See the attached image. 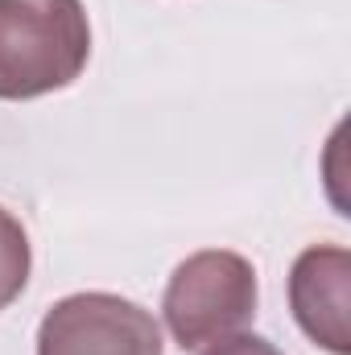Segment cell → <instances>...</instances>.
Returning <instances> with one entry per match:
<instances>
[{
    "instance_id": "cell-1",
    "label": "cell",
    "mask_w": 351,
    "mask_h": 355,
    "mask_svg": "<svg viewBox=\"0 0 351 355\" xmlns=\"http://www.w3.org/2000/svg\"><path fill=\"white\" fill-rule=\"evenodd\" d=\"M91 62L83 0H0V99L71 87Z\"/></svg>"
},
{
    "instance_id": "cell-5",
    "label": "cell",
    "mask_w": 351,
    "mask_h": 355,
    "mask_svg": "<svg viewBox=\"0 0 351 355\" xmlns=\"http://www.w3.org/2000/svg\"><path fill=\"white\" fill-rule=\"evenodd\" d=\"M29 268H33L29 232L21 227V219L8 207H0V310H8L25 293Z\"/></svg>"
},
{
    "instance_id": "cell-6",
    "label": "cell",
    "mask_w": 351,
    "mask_h": 355,
    "mask_svg": "<svg viewBox=\"0 0 351 355\" xmlns=\"http://www.w3.org/2000/svg\"><path fill=\"white\" fill-rule=\"evenodd\" d=\"M203 355H281V352H277L268 339H261V335L240 331V335H228V339H219V343L203 347Z\"/></svg>"
},
{
    "instance_id": "cell-3",
    "label": "cell",
    "mask_w": 351,
    "mask_h": 355,
    "mask_svg": "<svg viewBox=\"0 0 351 355\" xmlns=\"http://www.w3.org/2000/svg\"><path fill=\"white\" fill-rule=\"evenodd\" d=\"M37 355H162V327L145 306L87 289L46 310Z\"/></svg>"
},
{
    "instance_id": "cell-4",
    "label": "cell",
    "mask_w": 351,
    "mask_h": 355,
    "mask_svg": "<svg viewBox=\"0 0 351 355\" xmlns=\"http://www.w3.org/2000/svg\"><path fill=\"white\" fill-rule=\"evenodd\" d=\"M289 310L310 343L351 355V252L314 244L289 268Z\"/></svg>"
},
{
    "instance_id": "cell-2",
    "label": "cell",
    "mask_w": 351,
    "mask_h": 355,
    "mask_svg": "<svg viewBox=\"0 0 351 355\" xmlns=\"http://www.w3.org/2000/svg\"><path fill=\"white\" fill-rule=\"evenodd\" d=\"M257 268L228 248H203L174 268L162 314L182 352H203L228 335H240L257 318Z\"/></svg>"
}]
</instances>
